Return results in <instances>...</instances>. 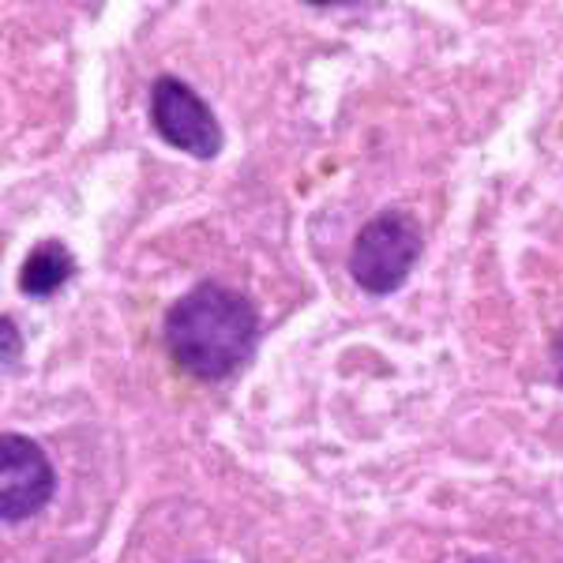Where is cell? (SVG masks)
Returning a JSON list of instances; mask_svg holds the SVG:
<instances>
[{"instance_id":"cell-7","label":"cell","mask_w":563,"mask_h":563,"mask_svg":"<svg viewBox=\"0 0 563 563\" xmlns=\"http://www.w3.org/2000/svg\"><path fill=\"white\" fill-rule=\"evenodd\" d=\"M552 365H556V379L563 387V331L556 334V342H552Z\"/></svg>"},{"instance_id":"cell-5","label":"cell","mask_w":563,"mask_h":563,"mask_svg":"<svg viewBox=\"0 0 563 563\" xmlns=\"http://www.w3.org/2000/svg\"><path fill=\"white\" fill-rule=\"evenodd\" d=\"M71 275H76V256H71L60 241H45L23 260L20 286H23L26 297H38V301H45V297L57 294Z\"/></svg>"},{"instance_id":"cell-2","label":"cell","mask_w":563,"mask_h":563,"mask_svg":"<svg viewBox=\"0 0 563 563\" xmlns=\"http://www.w3.org/2000/svg\"><path fill=\"white\" fill-rule=\"evenodd\" d=\"M421 256V225L406 211H379L361 225L350 252V271L365 294L387 297L410 278Z\"/></svg>"},{"instance_id":"cell-1","label":"cell","mask_w":563,"mask_h":563,"mask_svg":"<svg viewBox=\"0 0 563 563\" xmlns=\"http://www.w3.org/2000/svg\"><path fill=\"white\" fill-rule=\"evenodd\" d=\"M260 342V316L238 289L218 282L188 289L166 316V346L188 376L225 379L252 357Z\"/></svg>"},{"instance_id":"cell-3","label":"cell","mask_w":563,"mask_h":563,"mask_svg":"<svg viewBox=\"0 0 563 563\" xmlns=\"http://www.w3.org/2000/svg\"><path fill=\"white\" fill-rule=\"evenodd\" d=\"M151 124L169 147L192 154V158H214L222 151V124L211 106L180 79H158L151 87Z\"/></svg>"},{"instance_id":"cell-4","label":"cell","mask_w":563,"mask_h":563,"mask_svg":"<svg viewBox=\"0 0 563 563\" xmlns=\"http://www.w3.org/2000/svg\"><path fill=\"white\" fill-rule=\"evenodd\" d=\"M57 474L34 440L20 432L0 435V519L20 522L38 515L53 499Z\"/></svg>"},{"instance_id":"cell-6","label":"cell","mask_w":563,"mask_h":563,"mask_svg":"<svg viewBox=\"0 0 563 563\" xmlns=\"http://www.w3.org/2000/svg\"><path fill=\"white\" fill-rule=\"evenodd\" d=\"M0 365H4V372L15 365V357H20V331H15V323H12V316H4L0 320Z\"/></svg>"}]
</instances>
